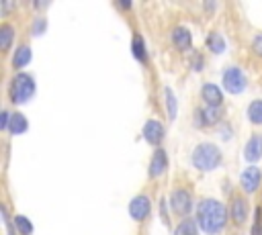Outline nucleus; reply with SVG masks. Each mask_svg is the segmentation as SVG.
I'll return each mask as SVG.
<instances>
[{"label":"nucleus","instance_id":"nucleus-1","mask_svg":"<svg viewBox=\"0 0 262 235\" xmlns=\"http://www.w3.org/2000/svg\"><path fill=\"white\" fill-rule=\"evenodd\" d=\"M196 219H199V227L205 233L217 235L227 225V208L217 198H203L196 206Z\"/></svg>","mask_w":262,"mask_h":235},{"label":"nucleus","instance_id":"nucleus-2","mask_svg":"<svg viewBox=\"0 0 262 235\" xmlns=\"http://www.w3.org/2000/svg\"><path fill=\"white\" fill-rule=\"evenodd\" d=\"M190 161L196 170L211 172L221 166V149L213 143H199L190 153Z\"/></svg>","mask_w":262,"mask_h":235},{"label":"nucleus","instance_id":"nucleus-3","mask_svg":"<svg viewBox=\"0 0 262 235\" xmlns=\"http://www.w3.org/2000/svg\"><path fill=\"white\" fill-rule=\"evenodd\" d=\"M33 94H35V80H33V76L20 72V74H16V76L10 80V86H8L10 102H14V104H25Z\"/></svg>","mask_w":262,"mask_h":235},{"label":"nucleus","instance_id":"nucleus-4","mask_svg":"<svg viewBox=\"0 0 262 235\" xmlns=\"http://www.w3.org/2000/svg\"><path fill=\"white\" fill-rule=\"evenodd\" d=\"M223 88L229 92V94H239V92H244V88H246V74L239 69V67H235V65H231V67H227L225 72H223Z\"/></svg>","mask_w":262,"mask_h":235},{"label":"nucleus","instance_id":"nucleus-5","mask_svg":"<svg viewBox=\"0 0 262 235\" xmlns=\"http://www.w3.org/2000/svg\"><path fill=\"white\" fill-rule=\"evenodd\" d=\"M170 204H172V210L180 217H186L192 208V196L186 188H174L172 190V196H170Z\"/></svg>","mask_w":262,"mask_h":235},{"label":"nucleus","instance_id":"nucleus-6","mask_svg":"<svg viewBox=\"0 0 262 235\" xmlns=\"http://www.w3.org/2000/svg\"><path fill=\"white\" fill-rule=\"evenodd\" d=\"M262 184V172L256 166H248L242 174H239V186L246 194H254Z\"/></svg>","mask_w":262,"mask_h":235},{"label":"nucleus","instance_id":"nucleus-7","mask_svg":"<svg viewBox=\"0 0 262 235\" xmlns=\"http://www.w3.org/2000/svg\"><path fill=\"white\" fill-rule=\"evenodd\" d=\"M221 121V106H205L194 112V125L207 127V125H217Z\"/></svg>","mask_w":262,"mask_h":235},{"label":"nucleus","instance_id":"nucleus-8","mask_svg":"<svg viewBox=\"0 0 262 235\" xmlns=\"http://www.w3.org/2000/svg\"><path fill=\"white\" fill-rule=\"evenodd\" d=\"M149 198L145 196V194H137L131 202H129V215H131V219L133 221H137V223H141L143 219H147V215H149Z\"/></svg>","mask_w":262,"mask_h":235},{"label":"nucleus","instance_id":"nucleus-9","mask_svg":"<svg viewBox=\"0 0 262 235\" xmlns=\"http://www.w3.org/2000/svg\"><path fill=\"white\" fill-rule=\"evenodd\" d=\"M250 215V206H248V200L244 196H233L231 200V206H229V217L235 225H244L246 219Z\"/></svg>","mask_w":262,"mask_h":235},{"label":"nucleus","instance_id":"nucleus-10","mask_svg":"<svg viewBox=\"0 0 262 235\" xmlns=\"http://www.w3.org/2000/svg\"><path fill=\"white\" fill-rule=\"evenodd\" d=\"M260 157H262V135L254 133L244 145V159L248 163H256Z\"/></svg>","mask_w":262,"mask_h":235},{"label":"nucleus","instance_id":"nucleus-11","mask_svg":"<svg viewBox=\"0 0 262 235\" xmlns=\"http://www.w3.org/2000/svg\"><path fill=\"white\" fill-rule=\"evenodd\" d=\"M162 137H164V127H162V123L160 121H156V119H149V121H145V125H143V139L149 143V145H160L162 143Z\"/></svg>","mask_w":262,"mask_h":235},{"label":"nucleus","instance_id":"nucleus-12","mask_svg":"<svg viewBox=\"0 0 262 235\" xmlns=\"http://www.w3.org/2000/svg\"><path fill=\"white\" fill-rule=\"evenodd\" d=\"M201 98H203L209 106H221V102H223V92H221V88H219L217 84L207 82V84L201 88Z\"/></svg>","mask_w":262,"mask_h":235},{"label":"nucleus","instance_id":"nucleus-13","mask_svg":"<svg viewBox=\"0 0 262 235\" xmlns=\"http://www.w3.org/2000/svg\"><path fill=\"white\" fill-rule=\"evenodd\" d=\"M172 43L180 51H188L192 47V37L186 27H174L172 29Z\"/></svg>","mask_w":262,"mask_h":235},{"label":"nucleus","instance_id":"nucleus-14","mask_svg":"<svg viewBox=\"0 0 262 235\" xmlns=\"http://www.w3.org/2000/svg\"><path fill=\"white\" fill-rule=\"evenodd\" d=\"M166 163H168V155L162 147H158L151 155V161H149V176L151 178H158L166 172Z\"/></svg>","mask_w":262,"mask_h":235},{"label":"nucleus","instance_id":"nucleus-15","mask_svg":"<svg viewBox=\"0 0 262 235\" xmlns=\"http://www.w3.org/2000/svg\"><path fill=\"white\" fill-rule=\"evenodd\" d=\"M29 129V121L25 119L23 112H12L10 114V123H8V133L12 135H23Z\"/></svg>","mask_w":262,"mask_h":235},{"label":"nucleus","instance_id":"nucleus-16","mask_svg":"<svg viewBox=\"0 0 262 235\" xmlns=\"http://www.w3.org/2000/svg\"><path fill=\"white\" fill-rule=\"evenodd\" d=\"M29 61H31V47L29 45H18L14 55H12V67L20 69V67L29 65Z\"/></svg>","mask_w":262,"mask_h":235},{"label":"nucleus","instance_id":"nucleus-17","mask_svg":"<svg viewBox=\"0 0 262 235\" xmlns=\"http://www.w3.org/2000/svg\"><path fill=\"white\" fill-rule=\"evenodd\" d=\"M12 39H14V27L8 25V22H2L0 25V49L6 53L12 45Z\"/></svg>","mask_w":262,"mask_h":235},{"label":"nucleus","instance_id":"nucleus-18","mask_svg":"<svg viewBox=\"0 0 262 235\" xmlns=\"http://www.w3.org/2000/svg\"><path fill=\"white\" fill-rule=\"evenodd\" d=\"M12 225H14V229H16L18 235H31L33 233V223L25 215H14Z\"/></svg>","mask_w":262,"mask_h":235},{"label":"nucleus","instance_id":"nucleus-19","mask_svg":"<svg viewBox=\"0 0 262 235\" xmlns=\"http://www.w3.org/2000/svg\"><path fill=\"white\" fill-rule=\"evenodd\" d=\"M248 119L254 125H262V100H252L248 104Z\"/></svg>","mask_w":262,"mask_h":235},{"label":"nucleus","instance_id":"nucleus-20","mask_svg":"<svg viewBox=\"0 0 262 235\" xmlns=\"http://www.w3.org/2000/svg\"><path fill=\"white\" fill-rule=\"evenodd\" d=\"M207 47L213 51V53H223L225 51V41L219 33H209L207 35Z\"/></svg>","mask_w":262,"mask_h":235},{"label":"nucleus","instance_id":"nucleus-21","mask_svg":"<svg viewBox=\"0 0 262 235\" xmlns=\"http://www.w3.org/2000/svg\"><path fill=\"white\" fill-rule=\"evenodd\" d=\"M131 53H133L139 61L145 59V43H143L141 35H133V41H131Z\"/></svg>","mask_w":262,"mask_h":235},{"label":"nucleus","instance_id":"nucleus-22","mask_svg":"<svg viewBox=\"0 0 262 235\" xmlns=\"http://www.w3.org/2000/svg\"><path fill=\"white\" fill-rule=\"evenodd\" d=\"M164 96H166V104H168V116L174 119L176 116V96H174V92H172L170 86L164 88Z\"/></svg>","mask_w":262,"mask_h":235},{"label":"nucleus","instance_id":"nucleus-23","mask_svg":"<svg viewBox=\"0 0 262 235\" xmlns=\"http://www.w3.org/2000/svg\"><path fill=\"white\" fill-rule=\"evenodd\" d=\"M194 221L190 219H184L178 227H176V235H196V229H194Z\"/></svg>","mask_w":262,"mask_h":235},{"label":"nucleus","instance_id":"nucleus-24","mask_svg":"<svg viewBox=\"0 0 262 235\" xmlns=\"http://www.w3.org/2000/svg\"><path fill=\"white\" fill-rule=\"evenodd\" d=\"M252 51H254V55L262 57V33H258V35L252 39Z\"/></svg>","mask_w":262,"mask_h":235},{"label":"nucleus","instance_id":"nucleus-25","mask_svg":"<svg viewBox=\"0 0 262 235\" xmlns=\"http://www.w3.org/2000/svg\"><path fill=\"white\" fill-rule=\"evenodd\" d=\"M45 31V18H37L33 22V35H41Z\"/></svg>","mask_w":262,"mask_h":235},{"label":"nucleus","instance_id":"nucleus-26","mask_svg":"<svg viewBox=\"0 0 262 235\" xmlns=\"http://www.w3.org/2000/svg\"><path fill=\"white\" fill-rule=\"evenodd\" d=\"M260 213H262V208L258 206V208H256V223H254L252 235H262V231H260Z\"/></svg>","mask_w":262,"mask_h":235},{"label":"nucleus","instance_id":"nucleus-27","mask_svg":"<svg viewBox=\"0 0 262 235\" xmlns=\"http://www.w3.org/2000/svg\"><path fill=\"white\" fill-rule=\"evenodd\" d=\"M192 67H194L196 72L203 69V57H201V55H194V57H192Z\"/></svg>","mask_w":262,"mask_h":235},{"label":"nucleus","instance_id":"nucleus-28","mask_svg":"<svg viewBox=\"0 0 262 235\" xmlns=\"http://www.w3.org/2000/svg\"><path fill=\"white\" fill-rule=\"evenodd\" d=\"M121 8H131V2H119Z\"/></svg>","mask_w":262,"mask_h":235},{"label":"nucleus","instance_id":"nucleus-29","mask_svg":"<svg viewBox=\"0 0 262 235\" xmlns=\"http://www.w3.org/2000/svg\"><path fill=\"white\" fill-rule=\"evenodd\" d=\"M8 235H14V231H12V229H8Z\"/></svg>","mask_w":262,"mask_h":235}]
</instances>
